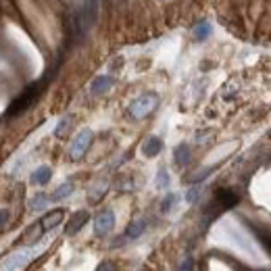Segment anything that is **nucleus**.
I'll list each match as a JSON object with an SVG mask.
<instances>
[{"label":"nucleus","instance_id":"39448f33","mask_svg":"<svg viewBox=\"0 0 271 271\" xmlns=\"http://www.w3.org/2000/svg\"><path fill=\"white\" fill-rule=\"evenodd\" d=\"M113 227H115V213H113L111 209H107V211H103L101 215L96 217L94 232H96V236H107Z\"/></svg>","mask_w":271,"mask_h":271},{"label":"nucleus","instance_id":"423d86ee","mask_svg":"<svg viewBox=\"0 0 271 271\" xmlns=\"http://www.w3.org/2000/svg\"><path fill=\"white\" fill-rule=\"evenodd\" d=\"M85 221H88V211H77L75 215L69 219L65 234H67V236H75V234L81 230V227L85 225Z\"/></svg>","mask_w":271,"mask_h":271},{"label":"nucleus","instance_id":"4468645a","mask_svg":"<svg viewBox=\"0 0 271 271\" xmlns=\"http://www.w3.org/2000/svg\"><path fill=\"white\" fill-rule=\"evenodd\" d=\"M48 203H50V198H48L46 194H36L32 201H30V209H32V211H42Z\"/></svg>","mask_w":271,"mask_h":271},{"label":"nucleus","instance_id":"aec40b11","mask_svg":"<svg viewBox=\"0 0 271 271\" xmlns=\"http://www.w3.org/2000/svg\"><path fill=\"white\" fill-rule=\"evenodd\" d=\"M198 194H201V190H198V188H190V190H188V196H186V201H188V203H194L196 198H198Z\"/></svg>","mask_w":271,"mask_h":271},{"label":"nucleus","instance_id":"6ab92c4d","mask_svg":"<svg viewBox=\"0 0 271 271\" xmlns=\"http://www.w3.org/2000/svg\"><path fill=\"white\" fill-rule=\"evenodd\" d=\"M67 125H69V117H65V119L59 123V127L54 130V134H56V136H63V134L67 132Z\"/></svg>","mask_w":271,"mask_h":271},{"label":"nucleus","instance_id":"2eb2a0df","mask_svg":"<svg viewBox=\"0 0 271 271\" xmlns=\"http://www.w3.org/2000/svg\"><path fill=\"white\" fill-rule=\"evenodd\" d=\"M209 34H211V23H207V21L198 23V25L194 27V38H196V40H207Z\"/></svg>","mask_w":271,"mask_h":271},{"label":"nucleus","instance_id":"5701e85b","mask_svg":"<svg viewBox=\"0 0 271 271\" xmlns=\"http://www.w3.org/2000/svg\"><path fill=\"white\" fill-rule=\"evenodd\" d=\"M177 271H192V259H186L182 265H179V269Z\"/></svg>","mask_w":271,"mask_h":271},{"label":"nucleus","instance_id":"f03ea898","mask_svg":"<svg viewBox=\"0 0 271 271\" xmlns=\"http://www.w3.org/2000/svg\"><path fill=\"white\" fill-rule=\"evenodd\" d=\"M156 107H159V96L152 94V92L142 94V96H138L136 101L130 105V115L134 119H144V117L150 115Z\"/></svg>","mask_w":271,"mask_h":271},{"label":"nucleus","instance_id":"0eeeda50","mask_svg":"<svg viewBox=\"0 0 271 271\" xmlns=\"http://www.w3.org/2000/svg\"><path fill=\"white\" fill-rule=\"evenodd\" d=\"M63 217H65V213H63L61 209H56V211H50V213H46V215L42 217V221H40L42 230H44V232L52 230V227H56V225H59V223L63 221Z\"/></svg>","mask_w":271,"mask_h":271},{"label":"nucleus","instance_id":"ddd939ff","mask_svg":"<svg viewBox=\"0 0 271 271\" xmlns=\"http://www.w3.org/2000/svg\"><path fill=\"white\" fill-rule=\"evenodd\" d=\"M190 161V146L188 144H179L175 148V163L177 165H186Z\"/></svg>","mask_w":271,"mask_h":271},{"label":"nucleus","instance_id":"6e6552de","mask_svg":"<svg viewBox=\"0 0 271 271\" xmlns=\"http://www.w3.org/2000/svg\"><path fill=\"white\" fill-rule=\"evenodd\" d=\"M50 177H52V169L50 167H38L34 173H32V182L34 184H38V186H46V184L50 182Z\"/></svg>","mask_w":271,"mask_h":271},{"label":"nucleus","instance_id":"9d476101","mask_svg":"<svg viewBox=\"0 0 271 271\" xmlns=\"http://www.w3.org/2000/svg\"><path fill=\"white\" fill-rule=\"evenodd\" d=\"M113 85V79L109 77V75H101V77H96L94 81H92V85H90V90H92V94H105L109 88Z\"/></svg>","mask_w":271,"mask_h":271},{"label":"nucleus","instance_id":"20e7f679","mask_svg":"<svg viewBox=\"0 0 271 271\" xmlns=\"http://www.w3.org/2000/svg\"><path fill=\"white\" fill-rule=\"evenodd\" d=\"M92 138H94V134H92L90 130L79 132V134H77V138L73 140V144H71V159H81L83 152L90 148Z\"/></svg>","mask_w":271,"mask_h":271},{"label":"nucleus","instance_id":"4be33fe9","mask_svg":"<svg viewBox=\"0 0 271 271\" xmlns=\"http://www.w3.org/2000/svg\"><path fill=\"white\" fill-rule=\"evenodd\" d=\"M96 271H115V265H113L111 261H105V263L98 265V269H96Z\"/></svg>","mask_w":271,"mask_h":271},{"label":"nucleus","instance_id":"f8f14e48","mask_svg":"<svg viewBox=\"0 0 271 271\" xmlns=\"http://www.w3.org/2000/svg\"><path fill=\"white\" fill-rule=\"evenodd\" d=\"M69 194H73V184H71V182H65V184H61V186L52 192L50 201H54V203H56V201H63V198H67Z\"/></svg>","mask_w":271,"mask_h":271},{"label":"nucleus","instance_id":"f3484780","mask_svg":"<svg viewBox=\"0 0 271 271\" xmlns=\"http://www.w3.org/2000/svg\"><path fill=\"white\" fill-rule=\"evenodd\" d=\"M177 198H179L177 194H167V196H165V201L161 203V211H163V213H167L171 207H173V205L177 203Z\"/></svg>","mask_w":271,"mask_h":271},{"label":"nucleus","instance_id":"dca6fc26","mask_svg":"<svg viewBox=\"0 0 271 271\" xmlns=\"http://www.w3.org/2000/svg\"><path fill=\"white\" fill-rule=\"evenodd\" d=\"M42 234H44V230H42V225H40V223H36V225L32 227V230L25 234V238H23V240H25V242H36V240H40V236H42Z\"/></svg>","mask_w":271,"mask_h":271},{"label":"nucleus","instance_id":"a211bd4d","mask_svg":"<svg viewBox=\"0 0 271 271\" xmlns=\"http://www.w3.org/2000/svg\"><path fill=\"white\" fill-rule=\"evenodd\" d=\"M156 186H159V188H167V186H169V175H167L165 169L159 171V177H156Z\"/></svg>","mask_w":271,"mask_h":271},{"label":"nucleus","instance_id":"f257e3e1","mask_svg":"<svg viewBox=\"0 0 271 271\" xmlns=\"http://www.w3.org/2000/svg\"><path fill=\"white\" fill-rule=\"evenodd\" d=\"M94 21H96V0H81L79 7L75 9V19H73L77 36H83L94 25Z\"/></svg>","mask_w":271,"mask_h":271},{"label":"nucleus","instance_id":"1a4fd4ad","mask_svg":"<svg viewBox=\"0 0 271 271\" xmlns=\"http://www.w3.org/2000/svg\"><path fill=\"white\" fill-rule=\"evenodd\" d=\"M161 150H163V142H161L159 138H154V136L148 138L144 144H142V152H144L146 156H156Z\"/></svg>","mask_w":271,"mask_h":271},{"label":"nucleus","instance_id":"412c9836","mask_svg":"<svg viewBox=\"0 0 271 271\" xmlns=\"http://www.w3.org/2000/svg\"><path fill=\"white\" fill-rule=\"evenodd\" d=\"M9 217H11L9 211H7V209H0V227H5V225L9 223Z\"/></svg>","mask_w":271,"mask_h":271},{"label":"nucleus","instance_id":"9b49d317","mask_svg":"<svg viewBox=\"0 0 271 271\" xmlns=\"http://www.w3.org/2000/svg\"><path fill=\"white\" fill-rule=\"evenodd\" d=\"M144 230H146V221H144V219H136V221L130 223V227H127L125 238L136 240V238H140L142 234H144Z\"/></svg>","mask_w":271,"mask_h":271},{"label":"nucleus","instance_id":"7ed1b4c3","mask_svg":"<svg viewBox=\"0 0 271 271\" xmlns=\"http://www.w3.org/2000/svg\"><path fill=\"white\" fill-rule=\"evenodd\" d=\"M38 94H40V83H34L32 88H27L15 103H13L11 107H9V111H7V117H15V115H19V113H23V111H27L34 103H36V98H38Z\"/></svg>","mask_w":271,"mask_h":271}]
</instances>
